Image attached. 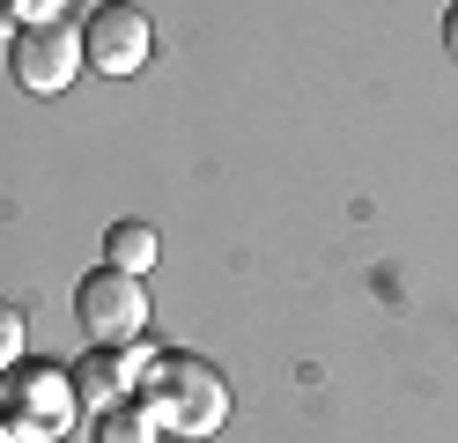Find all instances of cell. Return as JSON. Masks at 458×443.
I'll return each mask as SVG.
<instances>
[{"label": "cell", "instance_id": "cell-1", "mask_svg": "<svg viewBox=\"0 0 458 443\" xmlns=\"http://www.w3.org/2000/svg\"><path fill=\"white\" fill-rule=\"evenodd\" d=\"M140 406L156 413V429L170 436H215L229 422V377L208 354H156V370L140 377Z\"/></svg>", "mask_w": 458, "mask_h": 443}, {"label": "cell", "instance_id": "cell-2", "mask_svg": "<svg viewBox=\"0 0 458 443\" xmlns=\"http://www.w3.org/2000/svg\"><path fill=\"white\" fill-rule=\"evenodd\" d=\"M0 422L8 429H30V436H45V443H60L74 422H81V392H74V370H60V362H22L0 377Z\"/></svg>", "mask_w": 458, "mask_h": 443}, {"label": "cell", "instance_id": "cell-3", "mask_svg": "<svg viewBox=\"0 0 458 443\" xmlns=\"http://www.w3.org/2000/svg\"><path fill=\"white\" fill-rule=\"evenodd\" d=\"M74 325L97 347H133L140 325H148V288H140V274H119V266L81 274L74 281Z\"/></svg>", "mask_w": 458, "mask_h": 443}, {"label": "cell", "instance_id": "cell-4", "mask_svg": "<svg viewBox=\"0 0 458 443\" xmlns=\"http://www.w3.org/2000/svg\"><path fill=\"white\" fill-rule=\"evenodd\" d=\"M81 59H89L97 74L126 81L156 59V22L148 8H133V0H104V8L89 15V30H81Z\"/></svg>", "mask_w": 458, "mask_h": 443}, {"label": "cell", "instance_id": "cell-5", "mask_svg": "<svg viewBox=\"0 0 458 443\" xmlns=\"http://www.w3.org/2000/svg\"><path fill=\"white\" fill-rule=\"evenodd\" d=\"M81 67H89L81 59V30H67V22H38V30H15L8 38V74L30 97H60Z\"/></svg>", "mask_w": 458, "mask_h": 443}, {"label": "cell", "instance_id": "cell-6", "mask_svg": "<svg viewBox=\"0 0 458 443\" xmlns=\"http://www.w3.org/2000/svg\"><path fill=\"white\" fill-rule=\"evenodd\" d=\"M148 370H156L148 347H89L74 362V392L89 413H111L119 399H133V377H148Z\"/></svg>", "mask_w": 458, "mask_h": 443}, {"label": "cell", "instance_id": "cell-7", "mask_svg": "<svg viewBox=\"0 0 458 443\" xmlns=\"http://www.w3.org/2000/svg\"><path fill=\"white\" fill-rule=\"evenodd\" d=\"M156 259H163L156 222H111L104 229V266H119V274H148Z\"/></svg>", "mask_w": 458, "mask_h": 443}, {"label": "cell", "instance_id": "cell-8", "mask_svg": "<svg viewBox=\"0 0 458 443\" xmlns=\"http://www.w3.org/2000/svg\"><path fill=\"white\" fill-rule=\"evenodd\" d=\"M97 443H163V429L140 399H119L111 413H97Z\"/></svg>", "mask_w": 458, "mask_h": 443}, {"label": "cell", "instance_id": "cell-9", "mask_svg": "<svg viewBox=\"0 0 458 443\" xmlns=\"http://www.w3.org/2000/svg\"><path fill=\"white\" fill-rule=\"evenodd\" d=\"M22 354H30V325H22V311L8 303V295H0V377H8Z\"/></svg>", "mask_w": 458, "mask_h": 443}, {"label": "cell", "instance_id": "cell-10", "mask_svg": "<svg viewBox=\"0 0 458 443\" xmlns=\"http://www.w3.org/2000/svg\"><path fill=\"white\" fill-rule=\"evenodd\" d=\"M8 8H15V22H22V30H38V22H67L74 0H8Z\"/></svg>", "mask_w": 458, "mask_h": 443}, {"label": "cell", "instance_id": "cell-11", "mask_svg": "<svg viewBox=\"0 0 458 443\" xmlns=\"http://www.w3.org/2000/svg\"><path fill=\"white\" fill-rule=\"evenodd\" d=\"M444 52L458 59V0H451V8H444Z\"/></svg>", "mask_w": 458, "mask_h": 443}, {"label": "cell", "instance_id": "cell-12", "mask_svg": "<svg viewBox=\"0 0 458 443\" xmlns=\"http://www.w3.org/2000/svg\"><path fill=\"white\" fill-rule=\"evenodd\" d=\"M15 30H22V22H15V8H8V0H0V38H15Z\"/></svg>", "mask_w": 458, "mask_h": 443}, {"label": "cell", "instance_id": "cell-13", "mask_svg": "<svg viewBox=\"0 0 458 443\" xmlns=\"http://www.w3.org/2000/svg\"><path fill=\"white\" fill-rule=\"evenodd\" d=\"M0 443H45V436H30V429H0Z\"/></svg>", "mask_w": 458, "mask_h": 443}, {"label": "cell", "instance_id": "cell-14", "mask_svg": "<svg viewBox=\"0 0 458 443\" xmlns=\"http://www.w3.org/2000/svg\"><path fill=\"white\" fill-rule=\"evenodd\" d=\"M0 429H8V422H0Z\"/></svg>", "mask_w": 458, "mask_h": 443}]
</instances>
